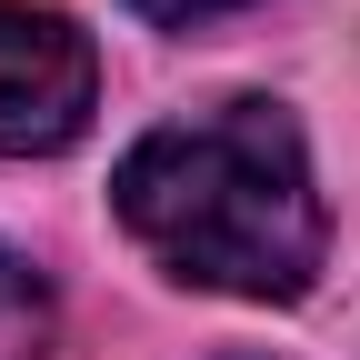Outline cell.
<instances>
[{
    "label": "cell",
    "instance_id": "cell-2",
    "mask_svg": "<svg viewBox=\"0 0 360 360\" xmlns=\"http://www.w3.org/2000/svg\"><path fill=\"white\" fill-rule=\"evenodd\" d=\"M101 110V51L70 11L0 0V160H51Z\"/></svg>",
    "mask_w": 360,
    "mask_h": 360
},
{
    "label": "cell",
    "instance_id": "cell-1",
    "mask_svg": "<svg viewBox=\"0 0 360 360\" xmlns=\"http://www.w3.org/2000/svg\"><path fill=\"white\" fill-rule=\"evenodd\" d=\"M110 210L180 290H220V300H260V310L300 300L330 260L310 141L260 90L141 130L110 170Z\"/></svg>",
    "mask_w": 360,
    "mask_h": 360
},
{
    "label": "cell",
    "instance_id": "cell-3",
    "mask_svg": "<svg viewBox=\"0 0 360 360\" xmlns=\"http://www.w3.org/2000/svg\"><path fill=\"white\" fill-rule=\"evenodd\" d=\"M51 330H60V300H51V281L0 240V360H40L51 350Z\"/></svg>",
    "mask_w": 360,
    "mask_h": 360
},
{
    "label": "cell",
    "instance_id": "cell-4",
    "mask_svg": "<svg viewBox=\"0 0 360 360\" xmlns=\"http://www.w3.org/2000/svg\"><path fill=\"white\" fill-rule=\"evenodd\" d=\"M141 20H160V30H200V20H220V11H250V0H130Z\"/></svg>",
    "mask_w": 360,
    "mask_h": 360
}]
</instances>
